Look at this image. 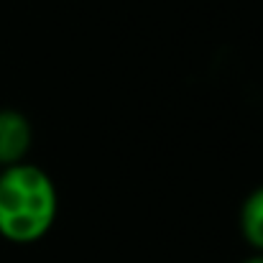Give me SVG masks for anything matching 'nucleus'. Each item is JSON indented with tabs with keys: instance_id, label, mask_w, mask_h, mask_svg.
<instances>
[{
	"instance_id": "nucleus-1",
	"label": "nucleus",
	"mask_w": 263,
	"mask_h": 263,
	"mask_svg": "<svg viewBox=\"0 0 263 263\" xmlns=\"http://www.w3.org/2000/svg\"><path fill=\"white\" fill-rule=\"evenodd\" d=\"M59 217V189L31 161L0 169V238L10 246L44 240Z\"/></svg>"
},
{
	"instance_id": "nucleus-2",
	"label": "nucleus",
	"mask_w": 263,
	"mask_h": 263,
	"mask_svg": "<svg viewBox=\"0 0 263 263\" xmlns=\"http://www.w3.org/2000/svg\"><path fill=\"white\" fill-rule=\"evenodd\" d=\"M33 148V123L15 107H0V169L28 161Z\"/></svg>"
},
{
	"instance_id": "nucleus-3",
	"label": "nucleus",
	"mask_w": 263,
	"mask_h": 263,
	"mask_svg": "<svg viewBox=\"0 0 263 263\" xmlns=\"http://www.w3.org/2000/svg\"><path fill=\"white\" fill-rule=\"evenodd\" d=\"M238 228L246 246L253 253H263V184L246 194L238 212Z\"/></svg>"
},
{
	"instance_id": "nucleus-4",
	"label": "nucleus",
	"mask_w": 263,
	"mask_h": 263,
	"mask_svg": "<svg viewBox=\"0 0 263 263\" xmlns=\"http://www.w3.org/2000/svg\"><path fill=\"white\" fill-rule=\"evenodd\" d=\"M240 263H263V253H253V256H248L246 261H240Z\"/></svg>"
}]
</instances>
